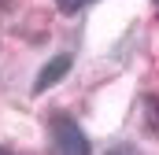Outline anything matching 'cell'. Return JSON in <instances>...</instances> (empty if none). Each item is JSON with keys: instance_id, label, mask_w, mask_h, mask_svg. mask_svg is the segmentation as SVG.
Here are the masks:
<instances>
[{"instance_id": "6", "label": "cell", "mask_w": 159, "mask_h": 155, "mask_svg": "<svg viewBox=\"0 0 159 155\" xmlns=\"http://www.w3.org/2000/svg\"><path fill=\"white\" fill-rule=\"evenodd\" d=\"M0 155H15V152H7V148H0Z\"/></svg>"}, {"instance_id": "4", "label": "cell", "mask_w": 159, "mask_h": 155, "mask_svg": "<svg viewBox=\"0 0 159 155\" xmlns=\"http://www.w3.org/2000/svg\"><path fill=\"white\" fill-rule=\"evenodd\" d=\"M148 118H152V133H159V100L148 96Z\"/></svg>"}, {"instance_id": "2", "label": "cell", "mask_w": 159, "mask_h": 155, "mask_svg": "<svg viewBox=\"0 0 159 155\" xmlns=\"http://www.w3.org/2000/svg\"><path fill=\"white\" fill-rule=\"evenodd\" d=\"M70 63H74V59H70L67 52H59V55H52V59H48V63L41 67L37 81H34V92H48L52 85H59L63 78L70 74Z\"/></svg>"}, {"instance_id": "5", "label": "cell", "mask_w": 159, "mask_h": 155, "mask_svg": "<svg viewBox=\"0 0 159 155\" xmlns=\"http://www.w3.org/2000/svg\"><path fill=\"white\" fill-rule=\"evenodd\" d=\"M107 155H141L133 144H115V148H107Z\"/></svg>"}, {"instance_id": "1", "label": "cell", "mask_w": 159, "mask_h": 155, "mask_svg": "<svg viewBox=\"0 0 159 155\" xmlns=\"http://www.w3.org/2000/svg\"><path fill=\"white\" fill-rule=\"evenodd\" d=\"M48 137H52V155H93L89 137L70 115H52L48 118Z\"/></svg>"}, {"instance_id": "3", "label": "cell", "mask_w": 159, "mask_h": 155, "mask_svg": "<svg viewBox=\"0 0 159 155\" xmlns=\"http://www.w3.org/2000/svg\"><path fill=\"white\" fill-rule=\"evenodd\" d=\"M85 4H93V0H56V7L63 11V15H74V11H81Z\"/></svg>"}]
</instances>
